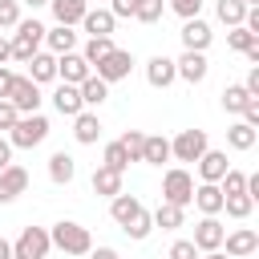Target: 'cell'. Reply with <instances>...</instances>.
Segmentation results:
<instances>
[{
	"label": "cell",
	"mask_w": 259,
	"mask_h": 259,
	"mask_svg": "<svg viewBox=\"0 0 259 259\" xmlns=\"http://www.w3.org/2000/svg\"><path fill=\"white\" fill-rule=\"evenodd\" d=\"M0 259H12V243L8 239H0Z\"/></svg>",
	"instance_id": "49"
},
{
	"label": "cell",
	"mask_w": 259,
	"mask_h": 259,
	"mask_svg": "<svg viewBox=\"0 0 259 259\" xmlns=\"http://www.w3.org/2000/svg\"><path fill=\"white\" fill-rule=\"evenodd\" d=\"M12 77H16V73H12L8 65H0V97H8V89H12Z\"/></svg>",
	"instance_id": "45"
},
{
	"label": "cell",
	"mask_w": 259,
	"mask_h": 259,
	"mask_svg": "<svg viewBox=\"0 0 259 259\" xmlns=\"http://www.w3.org/2000/svg\"><path fill=\"white\" fill-rule=\"evenodd\" d=\"M8 101L16 105V113H36L45 97H40V85H36V81H28V77L16 73V77H12V89H8Z\"/></svg>",
	"instance_id": "8"
},
{
	"label": "cell",
	"mask_w": 259,
	"mask_h": 259,
	"mask_svg": "<svg viewBox=\"0 0 259 259\" xmlns=\"http://www.w3.org/2000/svg\"><path fill=\"white\" fill-rule=\"evenodd\" d=\"M182 49H190V53H206L210 49V40H214V32H210V24L202 20V16H190V20H182Z\"/></svg>",
	"instance_id": "11"
},
{
	"label": "cell",
	"mask_w": 259,
	"mask_h": 259,
	"mask_svg": "<svg viewBox=\"0 0 259 259\" xmlns=\"http://www.w3.org/2000/svg\"><path fill=\"white\" fill-rule=\"evenodd\" d=\"M20 20V0H0V28H16Z\"/></svg>",
	"instance_id": "40"
},
{
	"label": "cell",
	"mask_w": 259,
	"mask_h": 259,
	"mask_svg": "<svg viewBox=\"0 0 259 259\" xmlns=\"http://www.w3.org/2000/svg\"><path fill=\"white\" fill-rule=\"evenodd\" d=\"M223 247H227V255H231V259H247V255H255V251H259V235H255L251 227H235V231H227V235H223Z\"/></svg>",
	"instance_id": "14"
},
{
	"label": "cell",
	"mask_w": 259,
	"mask_h": 259,
	"mask_svg": "<svg viewBox=\"0 0 259 259\" xmlns=\"http://www.w3.org/2000/svg\"><path fill=\"white\" fill-rule=\"evenodd\" d=\"M45 45H49V53H73L77 49V32L69 28V24H53V28H45Z\"/></svg>",
	"instance_id": "24"
},
{
	"label": "cell",
	"mask_w": 259,
	"mask_h": 259,
	"mask_svg": "<svg viewBox=\"0 0 259 259\" xmlns=\"http://www.w3.org/2000/svg\"><path fill=\"white\" fill-rule=\"evenodd\" d=\"M93 194H105V198L121 194V174L109 170V166H97V170H93Z\"/></svg>",
	"instance_id": "29"
},
{
	"label": "cell",
	"mask_w": 259,
	"mask_h": 259,
	"mask_svg": "<svg viewBox=\"0 0 259 259\" xmlns=\"http://www.w3.org/2000/svg\"><path fill=\"white\" fill-rule=\"evenodd\" d=\"M16 117H20V113H16V105H12L8 97H0V130H4V134L16 125Z\"/></svg>",
	"instance_id": "42"
},
{
	"label": "cell",
	"mask_w": 259,
	"mask_h": 259,
	"mask_svg": "<svg viewBox=\"0 0 259 259\" xmlns=\"http://www.w3.org/2000/svg\"><path fill=\"white\" fill-rule=\"evenodd\" d=\"M49 239H53V247H61L65 255H89V247H93V235H89V227H81V223H73V219H61V223H53Z\"/></svg>",
	"instance_id": "2"
},
{
	"label": "cell",
	"mask_w": 259,
	"mask_h": 259,
	"mask_svg": "<svg viewBox=\"0 0 259 259\" xmlns=\"http://www.w3.org/2000/svg\"><path fill=\"white\" fill-rule=\"evenodd\" d=\"M77 93H81V105H85V109H97V105L109 97V85H105L97 73H89V77L77 85Z\"/></svg>",
	"instance_id": "25"
},
{
	"label": "cell",
	"mask_w": 259,
	"mask_h": 259,
	"mask_svg": "<svg viewBox=\"0 0 259 259\" xmlns=\"http://www.w3.org/2000/svg\"><path fill=\"white\" fill-rule=\"evenodd\" d=\"M162 12H166V0H138L134 4V20H142V24H158Z\"/></svg>",
	"instance_id": "34"
},
{
	"label": "cell",
	"mask_w": 259,
	"mask_h": 259,
	"mask_svg": "<svg viewBox=\"0 0 259 259\" xmlns=\"http://www.w3.org/2000/svg\"><path fill=\"white\" fill-rule=\"evenodd\" d=\"M198 259H231V255H223V247H219V251H202Z\"/></svg>",
	"instance_id": "50"
},
{
	"label": "cell",
	"mask_w": 259,
	"mask_h": 259,
	"mask_svg": "<svg viewBox=\"0 0 259 259\" xmlns=\"http://www.w3.org/2000/svg\"><path fill=\"white\" fill-rule=\"evenodd\" d=\"M49 138V117L36 109V113H20L16 117V125L8 130V142H12V150H32V146H40Z\"/></svg>",
	"instance_id": "1"
},
{
	"label": "cell",
	"mask_w": 259,
	"mask_h": 259,
	"mask_svg": "<svg viewBox=\"0 0 259 259\" xmlns=\"http://www.w3.org/2000/svg\"><path fill=\"white\" fill-rule=\"evenodd\" d=\"M170 8H174L182 20H190V16H198V12H202V0H170Z\"/></svg>",
	"instance_id": "43"
},
{
	"label": "cell",
	"mask_w": 259,
	"mask_h": 259,
	"mask_svg": "<svg viewBox=\"0 0 259 259\" xmlns=\"http://www.w3.org/2000/svg\"><path fill=\"white\" fill-rule=\"evenodd\" d=\"M8 61H12V49H8V40L0 36V65H8Z\"/></svg>",
	"instance_id": "48"
},
{
	"label": "cell",
	"mask_w": 259,
	"mask_h": 259,
	"mask_svg": "<svg viewBox=\"0 0 259 259\" xmlns=\"http://www.w3.org/2000/svg\"><path fill=\"white\" fill-rule=\"evenodd\" d=\"M182 219H186V206H174V202H158V210H154V227H162V231H178Z\"/></svg>",
	"instance_id": "30"
},
{
	"label": "cell",
	"mask_w": 259,
	"mask_h": 259,
	"mask_svg": "<svg viewBox=\"0 0 259 259\" xmlns=\"http://www.w3.org/2000/svg\"><path fill=\"white\" fill-rule=\"evenodd\" d=\"M194 166H198V178H202V182H219V178H223V174L231 170L227 154H223V150H210V146L202 150V158H198Z\"/></svg>",
	"instance_id": "16"
},
{
	"label": "cell",
	"mask_w": 259,
	"mask_h": 259,
	"mask_svg": "<svg viewBox=\"0 0 259 259\" xmlns=\"http://www.w3.org/2000/svg\"><path fill=\"white\" fill-rule=\"evenodd\" d=\"M130 69H134V53H125V49H113V53H105V57L93 65V73H97L105 85H113V81L130 77Z\"/></svg>",
	"instance_id": "7"
},
{
	"label": "cell",
	"mask_w": 259,
	"mask_h": 259,
	"mask_svg": "<svg viewBox=\"0 0 259 259\" xmlns=\"http://www.w3.org/2000/svg\"><path fill=\"white\" fill-rule=\"evenodd\" d=\"M170 259H198V247L190 239H174L170 243Z\"/></svg>",
	"instance_id": "41"
},
{
	"label": "cell",
	"mask_w": 259,
	"mask_h": 259,
	"mask_svg": "<svg viewBox=\"0 0 259 259\" xmlns=\"http://www.w3.org/2000/svg\"><path fill=\"white\" fill-rule=\"evenodd\" d=\"M255 40H259V36H255V32H247V28H243V24H235V28H231V32H227V45H231V49H235V53H247V49H251V45H255Z\"/></svg>",
	"instance_id": "38"
},
{
	"label": "cell",
	"mask_w": 259,
	"mask_h": 259,
	"mask_svg": "<svg viewBox=\"0 0 259 259\" xmlns=\"http://www.w3.org/2000/svg\"><path fill=\"white\" fill-rule=\"evenodd\" d=\"M223 210H227L231 219L243 223V219L255 210V198H251V194H223Z\"/></svg>",
	"instance_id": "31"
},
{
	"label": "cell",
	"mask_w": 259,
	"mask_h": 259,
	"mask_svg": "<svg viewBox=\"0 0 259 259\" xmlns=\"http://www.w3.org/2000/svg\"><path fill=\"white\" fill-rule=\"evenodd\" d=\"M113 49H117V45H113L109 36H89V40H85V49H81V57H85V61H89V69H93V65H97L105 53H113Z\"/></svg>",
	"instance_id": "33"
},
{
	"label": "cell",
	"mask_w": 259,
	"mask_h": 259,
	"mask_svg": "<svg viewBox=\"0 0 259 259\" xmlns=\"http://www.w3.org/2000/svg\"><path fill=\"white\" fill-rule=\"evenodd\" d=\"M190 202H194L202 214H223V190H219V182H198Z\"/></svg>",
	"instance_id": "22"
},
{
	"label": "cell",
	"mask_w": 259,
	"mask_h": 259,
	"mask_svg": "<svg viewBox=\"0 0 259 259\" xmlns=\"http://www.w3.org/2000/svg\"><path fill=\"white\" fill-rule=\"evenodd\" d=\"M206 146H210V142H206V130H178V134L170 138V158H178V162H198Z\"/></svg>",
	"instance_id": "6"
},
{
	"label": "cell",
	"mask_w": 259,
	"mask_h": 259,
	"mask_svg": "<svg viewBox=\"0 0 259 259\" xmlns=\"http://www.w3.org/2000/svg\"><path fill=\"white\" fill-rule=\"evenodd\" d=\"M73 138H77L81 146H93V142L101 138V117H97L93 109H81V113L73 117Z\"/></svg>",
	"instance_id": "21"
},
{
	"label": "cell",
	"mask_w": 259,
	"mask_h": 259,
	"mask_svg": "<svg viewBox=\"0 0 259 259\" xmlns=\"http://www.w3.org/2000/svg\"><path fill=\"white\" fill-rule=\"evenodd\" d=\"M146 81H150L154 89H170V85L178 81V69H174V57H166V53H158V57H150V61H146Z\"/></svg>",
	"instance_id": "15"
},
{
	"label": "cell",
	"mask_w": 259,
	"mask_h": 259,
	"mask_svg": "<svg viewBox=\"0 0 259 259\" xmlns=\"http://www.w3.org/2000/svg\"><path fill=\"white\" fill-rule=\"evenodd\" d=\"M89 259H117L113 247H89Z\"/></svg>",
	"instance_id": "46"
},
{
	"label": "cell",
	"mask_w": 259,
	"mask_h": 259,
	"mask_svg": "<svg viewBox=\"0 0 259 259\" xmlns=\"http://www.w3.org/2000/svg\"><path fill=\"white\" fill-rule=\"evenodd\" d=\"M142 162H150V166L170 162V138H162V134H146V142H142Z\"/></svg>",
	"instance_id": "27"
},
{
	"label": "cell",
	"mask_w": 259,
	"mask_h": 259,
	"mask_svg": "<svg viewBox=\"0 0 259 259\" xmlns=\"http://www.w3.org/2000/svg\"><path fill=\"white\" fill-rule=\"evenodd\" d=\"M194 198V174L186 166H170L162 174V202H174V206H190Z\"/></svg>",
	"instance_id": "4"
},
{
	"label": "cell",
	"mask_w": 259,
	"mask_h": 259,
	"mask_svg": "<svg viewBox=\"0 0 259 259\" xmlns=\"http://www.w3.org/2000/svg\"><path fill=\"white\" fill-rule=\"evenodd\" d=\"M247 97H251V93L243 89V81H235V85H227V89H223V109H227V113H239Z\"/></svg>",
	"instance_id": "37"
},
{
	"label": "cell",
	"mask_w": 259,
	"mask_h": 259,
	"mask_svg": "<svg viewBox=\"0 0 259 259\" xmlns=\"http://www.w3.org/2000/svg\"><path fill=\"white\" fill-rule=\"evenodd\" d=\"M243 4H247V8H251V4H259V0H243Z\"/></svg>",
	"instance_id": "52"
},
{
	"label": "cell",
	"mask_w": 259,
	"mask_h": 259,
	"mask_svg": "<svg viewBox=\"0 0 259 259\" xmlns=\"http://www.w3.org/2000/svg\"><path fill=\"white\" fill-rule=\"evenodd\" d=\"M138 214H142V198H138V194H125V190H121V194H113V198H109V219H113L117 227L134 223Z\"/></svg>",
	"instance_id": "17"
},
{
	"label": "cell",
	"mask_w": 259,
	"mask_h": 259,
	"mask_svg": "<svg viewBox=\"0 0 259 259\" xmlns=\"http://www.w3.org/2000/svg\"><path fill=\"white\" fill-rule=\"evenodd\" d=\"M20 4H28V8H32V12H36V8H45V4H49V0H20Z\"/></svg>",
	"instance_id": "51"
},
{
	"label": "cell",
	"mask_w": 259,
	"mask_h": 259,
	"mask_svg": "<svg viewBox=\"0 0 259 259\" xmlns=\"http://www.w3.org/2000/svg\"><path fill=\"white\" fill-rule=\"evenodd\" d=\"M24 65H28V81H36V85L57 81V53H32Z\"/></svg>",
	"instance_id": "19"
},
{
	"label": "cell",
	"mask_w": 259,
	"mask_h": 259,
	"mask_svg": "<svg viewBox=\"0 0 259 259\" xmlns=\"http://www.w3.org/2000/svg\"><path fill=\"white\" fill-rule=\"evenodd\" d=\"M121 231H125L130 239H138V243H142V239H150V231H154V214H150V210L142 206V214H138L134 223H125Z\"/></svg>",
	"instance_id": "36"
},
{
	"label": "cell",
	"mask_w": 259,
	"mask_h": 259,
	"mask_svg": "<svg viewBox=\"0 0 259 259\" xmlns=\"http://www.w3.org/2000/svg\"><path fill=\"white\" fill-rule=\"evenodd\" d=\"M174 69H178V77H182L186 85H198V81H206L210 61H206V53H190V49H182V57L174 61Z\"/></svg>",
	"instance_id": "13"
},
{
	"label": "cell",
	"mask_w": 259,
	"mask_h": 259,
	"mask_svg": "<svg viewBox=\"0 0 259 259\" xmlns=\"http://www.w3.org/2000/svg\"><path fill=\"white\" fill-rule=\"evenodd\" d=\"M223 235H227V227L219 223V214H202L198 227H194V239H190V243H194L198 255H202V251H219V247H223Z\"/></svg>",
	"instance_id": "9"
},
{
	"label": "cell",
	"mask_w": 259,
	"mask_h": 259,
	"mask_svg": "<svg viewBox=\"0 0 259 259\" xmlns=\"http://www.w3.org/2000/svg\"><path fill=\"white\" fill-rule=\"evenodd\" d=\"M24 190H28V170H24V166H16V162H8V166L0 170V206L16 202Z\"/></svg>",
	"instance_id": "10"
},
{
	"label": "cell",
	"mask_w": 259,
	"mask_h": 259,
	"mask_svg": "<svg viewBox=\"0 0 259 259\" xmlns=\"http://www.w3.org/2000/svg\"><path fill=\"white\" fill-rule=\"evenodd\" d=\"M101 166H109V170L125 174V166H130V154H125V146H121V142H109V146H105V154H101Z\"/></svg>",
	"instance_id": "35"
},
{
	"label": "cell",
	"mask_w": 259,
	"mask_h": 259,
	"mask_svg": "<svg viewBox=\"0 0 259 259\" xmlns=\"http://www.w3.org/2000/svg\"><path fill=\"white\" fill-rule=\"evenodd\" d=\"M40 45H45V24L32 16V20H16V32H12V40H8V49H12V61H28L32 53H40Z\"/></svg>",
	"instance_id": "3"
},
{
	"label": "cell",
	"mask_w": 259,
	"mask_h": 259,
	"mask_svg": "<svg viewBox=\"0 0 259 259\" xmlns=\"http://www.w3.org/2000/svg\"><path fill=\"white\" fill-rule=\"evenodd\" d=\"M113 24H117V16L109 8H85V16H81V28L89 36H113Z\"/></svg>",
	"instance_id": "18"
},
{
	"label": "cell",
	"mask_w": 259,
	"mask_h": 259,
	"mask_svg": "<svg viewBox=\"0 0 259 259\" xmlns=\"http://www.w3.org/2000/svg\"><path fill=\"white\" fill-rule=\"evenodd\" d=\"M73 174H77V162H73V154L57 150V154L49 158V178H53L57 186H69V182H73Z\"/></svg>",
	"instance_id": "28"
},
{
	"label": "cell",
	"mask_w": 259,
	"mask_h": 259,
	"mask_svg": "<svg viewBox=\"0 0 259 259\" xmlns=\"http://www.w3.org/2000/svg\"><path fill=\"white\" fill-rule=\"evenodd\" d=\"M117 142L125 146V154H130V162H142V142H146V134H142V130H125V134H121Z\"/></svg>",
	"instance_id": "39"
},
{
	"label": "cell",
	"mask_w": 259,
	"mask_h": 259,
	"mask_svg": "<svg viewBox=\"0 0 259 259\" xmlns=\"http://www.w3.org/2000/svg\"><path fill=\"white\" fill-rule=\"evenodd\" d=\"M49 8H53V20L57 24H69L73 28V24H81V16H85L89 4L85 0H49Z\"/></svg>",
	"instance_id": "26"
},
{
	"label": "cell",
	"mask_w": 259,
	"mask_h": 259,
	"mask_svg": "<svg viewBox=\"0 0 259 259\" xmlns=\"http://www.w3.org/2000/svg\"><path fill=\"white\" fill-rule=\"evenodd\" d=\"M8 162H12V142H8V138H0V170H4Z\"/></svg>",
	"instance_id": "47"
},
{
	"label": "cell",
	"mask_w": 259,
	"mask_h": 259,
	"mask_svg": "<svg viewBox=\"0 0 259 259\" xmlns=\"http://www.w3.org/2000/svg\"><path fill=\"white\" fill-rule=\"evenodd\" d=\"M134 4H138V0H109V12L121 20V16H134Z\"/></svg>",
	"instance_id": "44"
},
{
	"label": "cell",
	"mask_w": 259,
	"mask_h": 259,
	"mask_svg": "<svg viewBox=\"0 0 259 259\" xmlns=\"http://www.w3.org/2000/svg\"><path fill=\"white\" fill-rule=\"evenodd\" d=\"M255 142H259V130H255V125H247L243 117L227 125V146H231V150H239V154H247V150H251Z\"/></svg>",
	"instance_id": "23"
},
{
	"label": "cell",
	"mask_w": 259,
	"mask_h": 259,
	"mask_svg": "<svg viewBox=\"0 0 259 259\" xmlns=\"http://www.w3.org/2000/svg\"><path fill=\"white\" fill-rule=\"evenodd\" d=\"M49 247H53V239H49L45 227H24L12 243V259H45Z\"/></svg>",
	"instance_id": "5"
},
{
	"label": "cell",
	"mask_w": 259,
	"mask_h": 259,
	"mask_svg": "<svg viewBox=\"0 0 259 259\" xmlns=\"http://www.w3.org/2000/svg\"><path fill=\"white\" fill-rule=\"evenodd\" d=\"M53 109H57L61 117H77V113L85 109V105H81V93H77V85H65V81H61V85L53 89Z\"/></svg>",
	"instance_id": "20"
},
{
	"label": "cell",
	"mask_w": 259,
	"mask_h": 259,
	"mask_svg": "<svg viewBox=\"0 0 259 259\" xmlns=\"http://www.w3.org/2000/svg\"><path fill=\"white\" fill-rule=\"evenodd\" d=\"M214 12H219V20H223L227 28H235V24H243L247 4H243V0H219V4H214Z\"/></svg>",
	"instance_id": "32"
},
{
	"label": "cell",
	"mask_w": 259,
	"mask_h": 259,
	"mask_svg": "<svg viewBox=\"0 0 259 259\" xmlns=\"http://www.w3.org/2000/svg\"><path fill=\"white\" fill-rule=\"evenodd\" d=\"M93 69H89V61L73 49V53H61L57 57V81H65V85H81L85 77H89Z\"/></svg>",
	"instance_id": "12"
}]
</instances>
